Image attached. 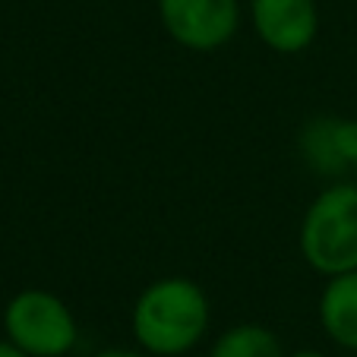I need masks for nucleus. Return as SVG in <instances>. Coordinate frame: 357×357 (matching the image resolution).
<instances>
[{
  "label": "nucleus",
  "mask_w": 357,
  "mask_h": 357,
  "mask_svg": "<svg viewBox=\"0 0 357 357\" xmlns=\"http://www.w3.org/2000/svg\"><path fill=\"white\" fill-rule=\"evenodd\" d=\"M0 357H29V354L16 348L13 342H0Z\"/></svg>",
  "instance_id": "obj_9"
},
{
  "label": "nucleus",
  "mask_w": 357,
  "mask_h": 357,
  "mask_svg": "<svg viewBox=\"0 0 357 357\" xmlns=\"http://www.w3.org/2000/svg\"><path fill=\"white\" fill-rule=\"evenodd\" d=\"M209 326V301L190 278H162L149 284L133 307L136 342L149 354H183Z\"/></svg>",
  "instance_id": "obj_1"
},
{
  "label": "nucleus",
  "mask_w": 357,
  "mask_h": 357,
  "mask_svg": "<svg viewBox=\"0 0 357 357\" xmlns=\"http://www.w3.org/2000/svg\"><path fill=\"white\" fill-rule=\"evenodd\" d=\"M329 146L342 162L354 165V171H357V123H351V121L329 123Z\"/></svg>",
  "instance_id": "obj_8"
},
{
  "label": "nucleus",
  "mask_w": 357,
  "mask_h": 357,
  "mask_svg": "<svg viewBox=\"0 0 357 357\" xmlns=\"http://www.w3.org/2000/svg\"><path fill=\"white\" fill-rule=\"evenodd\" d=\"M253 26L278 54H297L317 35L313 0H253Z\"/></svg>",
  "instance_id": "obj_5"
},
{
  "label": "nucleus",
  "mask_w": 357,
  "mask_h": 357,
  "mask_svg": "<svg viewBox=\"0 0 357 357\" xmlns=\"http://www.w3.org/2000/svg\"><path fill=\"white\" fill-rule=\"evenodd\" d=\"M10 342L29 357H61L76 344V319L61 297L22 291L3 313Z\"/></svg>",
  "instance_id": "obj_3"
},
{
  "label": "nucleus",
  "mask_w": 357,
  "mask_h": 357,
  "mask_svg": "<svg viewBox=\"0 0 357 357\" xmlns=\"http://www.w3.org/2000/svg\"><path fill=\"white\" fill-rule=\"evenodd\" d=\"M162 22L174 41L193 51L222 47L237 32V0H158Z\"/></svg>",
  "instance_id": "obj_4"
},
{
  "label": "nucleus",
  "mask_w": 357,
  "mask_h": 357,
  "mask_svg": "<svg viewBox=\"0 0 357 357\" xmlns=\"http://www.w3.org/2000/svg\"><path fill=\"white\" fill-rule=\"evenodd\" d=\"M319 319L329 338L357 351V269L332 275L319 301Z\"/></svg>",
  "instance_id": "obj_6"
},
{
  "label": "nucleus",
  "mask_w": 357,
  "mask_h": 357,
  "mask_svg": "<svg viewBox=\"0 0 357 357\" xmlns=\"http://www.w3.org/2000/svg\"><path fill=\"white\" fill-rule=\"evenodd\" d=\"M303 259L323 275L357 269V187L335 183L323 190L301 225Z\"/></svg>",
  "instance_id": "obj_2"
},
{
  "label": "nucleus",
  "mask_w": 357,
  "mask_h": 357,
  "mask_svg": "<svg viewBox=\"0 0 357 357\" xmlns=\"http://www.w3.org/2000/svg\"><path fill=\"white\" fill-rule=\"evenodd\" d=\"M209 357H284L278 338L263 326H234L215 342Z\"/></svg>",
  "instance_id": "obj_7"
},
{
  "label": "nucleus",
  "mask_w": 357,
  "mask_h": 357,
  "mask_svg": "<svg viewBox=\"0 0 357 357\" xmlns=\"http://www.w3.org/2000/svg\"><path fill=\"white\" fill-rule=\"evenodd\" d=\"M98 357H142V354H133V351H101Z\"/></svg>",
  "instance_id": "obj_10"
},
{
  "label": "nucleus",
  "mask_w": 357,
  "mask_h": 357,
  "mask_svg": "<svg viewBox=\"0 0 357 357\" xmlns=\"http://www.w3.org/2000/svg\"><path fill=\"white\" fill-rule=\"evenodd\" d=\"M291 357H323L319 351H297V354H291Z\"/></svg>",
  "instance_id": "obj_11"
}]
</instances>
